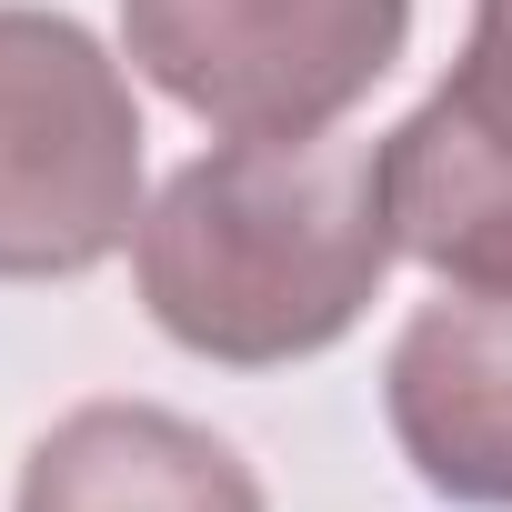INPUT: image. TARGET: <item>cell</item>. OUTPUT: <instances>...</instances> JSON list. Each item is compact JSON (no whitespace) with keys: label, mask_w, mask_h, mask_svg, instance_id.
Instances as JSON below:
<instances>
[{"label":"cell","mask_w":512,"mask_h":512,"mask_svg":"<svg viewBox=\"0 0 512 512\" xmlns=\"http://www.w3.org/2000/svg\"><path fill=\"white\" fill-rule=\"evenodd\" d=\"M402 231L382 201V141H211L191 151L141 231L131 282L161 342L221 372H282L332 352L392 282Z\"/></svg>","instance_id":"1"},{"label":"cell","mask_w":512,"mask_h":512,"mask_svg":"<svg viewBox=\"0 0 512 512\" xmlns=\"http://www.w3.org/2000/svg\"><path fill=\"white\" fill-rule=\"evenodd\" d=\"M151 151L121 51L41 0H0V282H81L131 251Z\"/></svg>","instance_id":"2"},{"label":"cell","mask_w":512,"mask_h":512,"mask_svg":"<svg viewBox=\"0 0 512 512\" xmlns=\"http://www.w3.org/2000/svg\"><path fill=\"white\" fill-rule=\"evenodd\" d=\"M412 51V0H121V61L221 141L342 131Z\"/></svg>","instance_id":"3"},{"label":"cell","mask_w":512,"mask_h":512,"mask_svg":"<svg viewBox=\"0 0 512 512\" xmlns=\"http://www.w3.org/2000/svg\"><path fill=\"white\" fill-rule=\"evenodd\" d=\"M382 201L432 282H512V0H472L462 61L382 131Z\"/></svg>","instance_id":"4"},{"label":"cell","mask_w":512,"mask_h":512,"mask_svg":"<svg viewBox=\"0 0 512 512\" xmlns=\"http://www.w3.org/2000/svg\"><path fill=\"white\" fill-rule=\"evenodd\" d=\"M382 422L452 512H512V282H442L382 352Z\"/></svg>","instance_id":"5"},{"label":"cell","mask_w":512,"mask_h":512,"mask_svg":"<svg viewBox=\"0 0 512 512\" xmlns=\"http://www.w3.org/2000/svg\"><path fill=\"white\" fill-rule=\"evenodd\" d=\"M11 512H272L211 422L161 402H81L61 412L11 482Z\"/></svg>","instance_id":"6"}]
</instances>
